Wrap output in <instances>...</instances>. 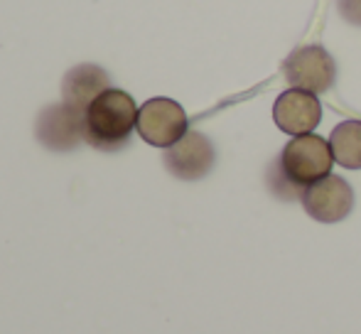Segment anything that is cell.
Instances as JSON below:
<instances>
[{
	"label": "cell",
	"mask_w": 361,
	"mask_h": 334,
	"mask_svg": "<svg viewBox=\"0 0 361 334\" xmlns=\"http://www.w3.org/2000/svg\"><path fill=\"white\" fill-rule=\"evenodd\" d=\"M138 135L152 148H172L187 133V113L177 101L157 96L138 109Z\"/></svg>",
	"instance_id": "277c9868"
},
{
	"label": "cell",
	"mask_w": 361,
	"mask_h": 334,
	"mask_svg": "<svg viewBox=\"0 0 361 334\" xmlns=\"http://www.w3.org/2000/svg\"><path fill=\"white\" fill-rule=\"evenodd\" d=\"M302 209L319 224H337L354 209V192L339 175H327L300 194Z\"/></svg>",
	"instance_id": "5b68a950"
},
{
	"label": "cell",
	"mask_w": 361,
	"mask_h": 334,
	"mask_svg": "<svg viewBox=\"0 0 361 334\" xmlns=\"http://www.w3.org/2000/svg\"><path fill=\"white\" fill-rule=\"evenodd\" d=\"M165 167L180 180H202L214 165V145L197 130H187L185 138L177 140L162 155Z\"/></svg>",
	"instance_id": "52a82bcc"
},
{
	"label": "cell",
	"mask_w": 361,
	"mask_h": 334,
	"mask_svg": "<svg viewBox=\"0 0 361 334\" xmlns=\"http://www.w3.org/2000/svg\"><path fill=\"white\" fill-rule=\"evenodd\" d=\"M138 125V106L121 89H106L84 111V138L99 150H118Z\"/></svg>",
	"instance_id": "7a4b0ae2"
},
{
	"label": "cell",
	"mask_w": 361,
	"mask_h": 334,
	"mask_svg": "<svg viewBox=\"0 0 361 334\" xmlns=\"http://www.w3.org/2000/svg\"><path fill=\"white\" fill-rule=\"evenodd\" d=\"M37 135L47 148H57V150L72 148V145L79 143L81 135H84V113L69 109L67 104L47 109L39 116Z\"/></svg>",
	"instance_id": "ba28073f"
},
{
	"label": "cell",
	"mask_w": 361,
	"mask_h": 334,
	"mask_svg": "<svg viewBox=\"0 0 361 334\" xmlns=\"http://www.w3.org/2000/svg\"><path fill=\"white\" fill-rule=\"evenodd\" d=\"M273 120L288 135H307L322 120V104L317 94L302 89H288L273 104Z\"/></svg>",
	"instance_id": "8992f818"
},
{
	"label": "cell",
	"mask_w": 361,
	"mask_h": 334,
	"mask_svg": "<svg viewBox=\"0 0 361 334\" xmlns=\"http://www.w3.org/2000/svg\"><path fill=\"white\" fill-rule=\"evenodd\" d=\"M329 148H332L334 163L347 170H361V120H342L329 135Z\"/></svg>",
	"instance_id": "30bf717a"
},
{
	"label": "cell",
	"mask_w": 361,
	"mask_h": 334,
	"mask_svg": "<svg viewBox=\"0 0 361 334\" xmlns=\"http://www.w3.org/2000/svg\"><path fill=\"white\" fill-rule=\"evenodd\" d=\"M334 155L329 148V140L319 138L314 133L295 135L283 148L281 158L276 163L278 170V194L300 197L310 185H314L322 177L332 175Z\"/></svg>",
	"instance_id": "6da1fadb"
},
{
	"label": "cell",
	"mask_w": 361,
	"mask_h": 334,
	"mask_svg": "<svg viewBox=\"0 0 361 334\" xmlns=\"http://www.w3.org/2000/svg\"><path fill=\"white\" fill-rule=\"evenodd\" d=\"M339 13L354 25H361V0H339Z\"/></svg>",
	"instance_id": "8fae6325"
},
{
	"label": "cell",
	"mask_w": 361,
	"mask_h": 334,
	"mask_svg": "<svg viewBox=\"0 0 361 334\" xmlns=\"http://www.w3.org/2000/svg\"><path fill=\"white\" fill-rule=\"evenodd\" d=\"M106 89H109V77H106L104 69L91 67V64H81V67L72 69V72L64 77V84H62L64 104H67L69 109L84 113L91 101Z\"/></svg>",
	"instance_id": "9c48e42d"
},
{
	"label": "cell",
	"mask_w": 361,
	"mask_h": 334,
	"mask_svg": "<svg viewBox=\"0 0 361 334\" xmlns=\"http://www.w3.org/2000/svg\"><path fill=\"white\" fill-rule=\"evenodd\" d=\"M286 82L293 89H302L310 94H324L332 89L337 79V64L329 52L319 44H302L295 47L283 62Z\"/></svg>",
	"instance_id": "3957f363"
}]
</instances>
